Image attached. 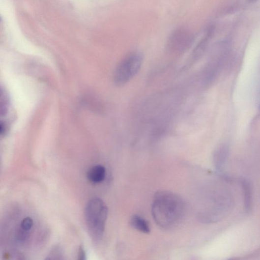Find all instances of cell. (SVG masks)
<instances>
[{"label": "cell", "instance_id": "cell-7", "mask_svg": "<svg viewBox=\"0 0 260 260\" xmlns=\"http://www.w3.org/2000/svg\"><path fill=\"white\" fill-rule=\"evenodd\" d=\"M244 194V206L247 211H250L252 207V193L250 183L245 180L242 181Z\"/></svg>", "mask_w": 260, "mask_h": 260}, {"label": "cell", "instance_id": "cell-6", "mask_svg": "<svg viewBox=\"0 0 260 260\" xmlns=\"http://www.w3.org/2000/svg\"><path fill=\"white\" fill-rule=\"evenodd\" d=\"M130 224L137 231L145 234L150 232V229L148 223L141 217L133 216L131 219Z\"/></svg>", "mask_w": 260, "mask_h": 260}, {"label": "cell", "instance_id": "cell-3", "mask_svg": "<svg viewBox=\"0 0 260 260\" xmlns=\"http://www.w3.org/2000/svg\"><path fill=\"white\" fill-rule=\"evenodd\" d=\"M143 62L144 56L141 53H132L127 56L115 71V83L120 87L127 84L140 72Z\"/></svg>", "mask_w": 260, "mask_h": 260}, {"label": "cell", "instance_id": "cell-10", "mask_svg": "<svg viewBox=\"0 0 260 260\" xmlns=\"http://www.w3.org/2000/svg\"><path fill=\"white\" fill-rule=\"evenodd\" d=\"M251 1L252 2H254V1H257V0H251Z\"/></svg>", "mask_w": 260, "mask_h": 260}, {"label": "cell", "instance_id": "cell-9", "mask_svg": "<svg viewBox=\"0 0 260 260\" xmlns=\"http://www.w3.org/2000/svg\"><path fill=\"white\" fill-rule=\"evenodd\" d=\"M79 257V259L80 260H85L86 259L85 251L82 246L80 248Z\"/></svg>", "mask_w": 260, "mask_h": 260}, {"label": "cell", "instance_id": "cell-5", "mask_svg": "<svg viewBox=\"0 0 260 260\" xmlns=\"http://www.w3.org/2000/svg\"><path fill=\"white\" fill-rule=\"evenodd\" d=\"M106 173L105 168L102 165H97L90 168L88 170L87 178L91 182L100 183L104 180Z\"/></svg>", "mask_w": 260, "mask_h": 260}, {"label": "cell", "instance_id": "cell-1", "mask_svg": "<svg viewBox=\"0 0 260 260\" xmlns=\"http://www.w3.org/2000/svg\"><path fill=\"white\" fill-rule=\"evenodd\" d=\"M185 214V204L179 196L167 191L155 195L152 204V215L162 228L171 229L177 227Z\"/></svg>", "mask_w": 260, "mask_h": 260}, {"label": "cell", "instance_id": "cell-4", "mask_svg": "<svg viewBox=\"0 0 260 260\" xmlns=\"http://www.w3.org/2000/svg\"><path fill=\"white\" fill-rule=\"evenodd\" d=\"M194 41V36L188 30L179 29L171 35L168 42V48L175 53L186 52L190 48Z\"/></svg>", "mask_w": 260, "mask_h": 260}, {"label": "cell", "instance_id": "cell-2", "mask_svg": "<svg viewBox=\"0 0 260 260\" xmlns=\"http://www.w3.org/2000/svg\"><path fill=\"white\" fill-rule=\"evenodd\" d=\"M108 215V208L100 199L95 198L89 201L86 208L85 217L88 231L93 239L101 238Z\"/></svg>", "mask_w": 260, "mask_h": 260}, {"label": "cell", "instance_id": "cell-8", "mask_svg": "<svg viewBox=\"0 0 260 260\" xmlns=\"http://www.w3.org/2000/svg\"><path fill=\"white\" fill-rule=\"evenodd\" d=\"M33 226V221L29 217H27L24 219L21 224V228L26 231H30Z\"/></svg>", "mask_w": 260, "mask_h": 260}]
</instances>
